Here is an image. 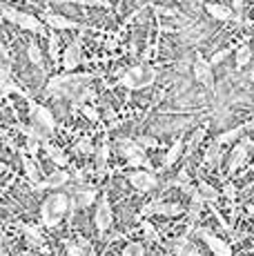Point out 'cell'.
<instances>
[{"label":"cell","mask_w":254,"mask_h":256,"mask_svg":"<svg viewBox=\"0 0 254 256\" xmlns=\"http://www.w3.org/2000/svg\"><path fill=\"white\" fill-rule=\"evenodd\" d=\"M221 147H223V145H218V142H212V145H210V150L205 152V165L216 163V160H218V154H221Z\"/></svg>","instance_id":"35"},{"label":"cell","mask_w":254,"mask_h":256,"mask_svg":"<svg viewBox=\"0 0 254 256\" xmlns=\"http://www.w3.org/2000/svg\"><path fill=\"white\" fill-rule=\"evenodd\" d=\"M76 152H80V154H96V147L94 142H92V138H80L76 142Z\"/></svg>","instance_id":"36"},{"label":"cell","mask_w":254,"mask_h":256,"mask_svg":"<svg viewBox=\"0 0 254 256\" xmlns=\"http://www.w3.org/2000/svg\"><path fill=\"white\" fill-rule=\"evenodd\" d=\"M192 232H196V236L203 240L205 245H208L210 252H212L214 256H234L232 245L226 243V240H223L221 236L214 234L212 230H208V228H190L188 234H192Z\"/></svg>","instance_id":"5"},{"label":"cell","mask_w":254,"mask_h":256,"mask_svg":"<svg viewBox=\"0 0 254 256\" xmlns=\"http://www.w3.org/2000/svg\"><path fill=\"white\" fill-rule=\"evenodd\" d=\"M180 154H183V140L176 138V140L172 142V147H170V150H168V154H165V158H163V167H165V170H168V167H172L174 163H176Z\"/></svg>","instance_id":"26"},{"label":"cell","mask_w":254,"mask_h":256,"mask_svg":"<svg viewBox=\"0 0 254 256\" xmlns=\"http://www.w3.org/2000/svg\"><path fill=\"white\" fill-rule=\"evenodd\" d=\"M16 24L32 34H45V27H47V24L42 22V18H38L36 14H25V12H18Z\"/></svg>","instance_id":"14"},{"label":"cell","mask_w":254,"mask_h":256,"mask_svg":"<svg viewBox=\"0 0 254 256\" xmlns=\"http://www.w3.org/2000/svg\"><path fill=\"white\" fill-rule=\"evenodd\" d=\"M80 62H82V40H80V36H78L65 47V54H62V67L70 70V72H74Z\"/></svg>","instance_id":"13"},{"label":"cell","mask_w":254,"mask_h":256,"mask_svg":"<svg viewBox=\"0 0 254 256\" xmlns=\"http://www.w3.org/2000/svg\"><path fill=\"white\" fill-rule=\"evenodd\" d=\"M183 208H180L178 203H165V200H158V208H156V214L158 216H170V218H172V216H180L183 214Z\"/></svg>","instance_id":"27"},{"label":"cell","mask_w":254,"mask_h":256,"mask_svg":"<svg viewBox=\"0 0 254 256\" xmlns=\"http://www.w3.org/2000/svg\"><path fill=\"white\" fill-rule=\"evenodd\" d=\"M136 142H138L140 147H150V150H154V147H158V140L156 138H152V136H138V138H136Z\"/></svg>","instance_id":"41"},{"label":"cell","mask_w":254,"mask_h":256,"mask_svg":"<svg viewBox=\"0 0 254 256\" xmlns=\"http://www.w3.org/2000/svg\"><path fill=\"white\" fill-rule=\"evenodd\" d=\"M221 194L226 196V198L234 200V198H236V194H238V190H236V187H234L232 183H226V187H223V192H221Z\"/></svg>","instance_id":"44"},{"label":"cell","mask_w":254,"mask_h":256,"mask_svg":"<svg viewBox=\"0 0 254 256\" xmlns=\"http://www.w3.org/2000/svg\"><path fill=\"white\" fill-rule=\"evenodd\" d=\"M90 243L85 238H78V243L74 240H65V252L67 256H90Z\"/></svg>","instance_id":"24"},{"label":"cell","mask_w":254,"mask_h":256,"mask_svg":"<svg viewBox=\"0 0 254 256\" xmlns=\"http://www.w3.org/2000/svg\"><path fill=\"white\" fill-rule=\"evenodd\" d=\"M42 22H45L47 27H52L54 32H65V29H80V32H85V24L72 20V18L62 16V14L45 12V14H42Z\"/></svg>","instance_id":"11"},{"label":"cell","mask_w":254,"mask_h":256,"mask_svg":"<svg viewBox=\"0 0 254 256\" xmlns=\"http://www.w3.org/2000/svg\"><path fill=\"white\" fill-rule=\"evenodd\" d=\"M246 125H236V127H232V130H228V132H223V134H218L216 138H214V142H218V145H228V142H234V140H238L243 134H246Z\"/></svg>","instance_id":"25"},{"label":"cell","mask_w":254,"mask_h":256,"mask_svg":"<svg viewBox=\"0 0 254 256\" xmlns=\"http://www.w3.org/2000/svg\"><path fill=\"white\" fill-rule=\"evenodd\" d=\"M127 180H130V185L134 187L136 192H140V194H148V192L156 190V185H158L156 174L150 170H132L130 174H127Z\"/></svg>","instance_id":"8"},{"label":"cell","mask_w":254,"mask_h":256,"mask_svg":"<svg viewBox=\"0 0 254 256\" xmlns=\"http://www.w3.org/2000/svg\"><path fill=\"white\" fill-rule=\"evenodd\" d=\"M172 252L176 256H198L196 245L190 240V234H183L172 240Z\"/></svg>","instance_id":"15"},{"label":"cell","mask_w":254,"mask_h":256,"mask_svg":"<svg viewBox=\"0 0 254 256\" xmlns=\"http://www.w3.org/2000/svg\"><path fill=\"white\" fill-rule=\"evenodd\" d=\"M250 187H254V180H252V183H250V185H248V190H250Z\"/></svg>","instance_id":"47"},{"label":"cell","mask_w":254,"mask_h":256,"mask_svg":"<svg viewBox=\"0 0 254 256\" xmlns=\"http://www.w3.org/2000/svg\"><path fill=\"white\" fill-rule=\"evenodd\" d=\"M2 18H4V20H9V22H14V24H16V18H18V9L9 7V4H2Z\"/></svg>","instance_id":"40"},{"label":"cell","mask_w":254,"mask_h":256,"mask_svg":"<svg viewBox=\"0 0 254 256\" xmlns=\"http://www.w3.org/2000/svg\"><path fill=\"white\" fill-rule=\"evenodd\" d=\"M172 185H174V187H178L180 192H185V194H188V196L196 194V187L192 185V178H190V174H188V170H185V167L178 172V176L172 180Z\"/></svg>","instance_id":"22"},{"label":"cell","mask_w":254,"mask_h":256,"mask_svg":"<svg viewBox=\"0 0 254 256\" xmlns=\"http://www.w3.org/2000/svg\"><path fill=\"white\" fill-rule=\"evenodd\" d=\"M40 147H42L40 140L34 138V136H27V138H25V147H22V150H25L29 156H36L38 152H40Z\"/></svg>","instance_id":"33"},{"label":"cell","mask_w":254,"mask_h":256,"mask_svg":"<svg viewBox=\"0 0 254 256\" xmlns=\"http://www.w3.org/2000/svg\"><path fill=\"white\" fill-rule=\"evenodd\" d=\"M203 136H205V127H198V130L192 134V140H190V150H194V147H196L198 142L203 140Z\"/></svg>","instance_id":"43"},{"label":"cell","mask_w":254,"mask_h":256,"mask_svg":"<svg viewBox=\"0 0 254 256\" xmlns=\"http://www.w3.org/2000/svg\"><path fill=\"white\" fill-rule=\"evenodd\" d=\"M196 190H198V194H201L203 198H205V203H210V205L216 203V200L221 198V192H218L214 185H210L208 180H198V183H196Z\"/></svg>","instance_id":"23"},{"label":"cell","mask_w":254,"mask_h":256,"mask_svg":"<svg viewBox=\"0 0 254 256\" xmlns=\"http://www.w3.org/2000/svg\"><path fill=\"white\" fill-rule=\"evenodd\" d=\"M156 76H158L156 70L152 65H148V62H143V65H132L130 70H125L120 74L118 85L125 87V90H130V92L145 90V87H150L156 80Z\"/></svg>","instance_id":"4"},{"label":"cell","mask_w":254,"mask_h":256,"mask_svg":"<svg viewBox=\"0 0 254 256\" xmlns=\"http://www.w3.org/2000/svg\"><path fill=\"white\" fill-rule=\"evenodd\" d=\"M29 125H22V122H16L14 125V130L20 132V134L27 136H34V138H38L45 145V142H52V136L54 132H56V118H54V112L50 107L45 105H38V102H34L32 98H29Z\"/></svg>","instance_id":"1"},{"label":"cell","mask_w":254,"mask_h":256,"mask_svg":"<svg viewBox=\"0 0 254 256\" xmlns=\"http://www.w3.org/2000/svg\"><path fill=\"white\" fill-rule=\"evenodd\" d=\"M243 125H246V130H248V132L254 130V120H248V122H243Z\"/></svg>","instance_id":"45"},{"label":"cell","mask_w":254,"mask_h":256,"mask_svg":"<svg viewBox=\"0 0 254 256\" xmlns=\"http://www.w3.org/2000/svg\"><path fill=\"white\" fill-rule=\"evenodd\" d=\"M27 58H29V62H32V65H38V67L42 65V54H40V47H38L34 40L27 45Z\"/></svg>","instance_id":"30"},{"label":"cell","mask_w":254,"mask_h":256,"mask_svg":"<svg viewBox=\"0 0 254 256\" xmlns=\"http://www.w3.org/2000/svg\"><path fill=\"white\" fill-rule=\"evenodd\" d=\"M234 58H236V67H246L248 62L252 60V49L248 42H241V45L236 47V54H234Z\"/></svg>","instance_id":"28"},{"label":"cell","mask_w":254,"mask_h":256,"mask_svg":"<svg viewBox=\"0 0 254 256\" xmlns=\"http://www.w3.org/2000/svg\"><path fill=\"white\" fill-rule=\"evenodd\" d=\"M252 150H254V147H252Z\"/></svg>","instance_id":"48"},{"label":"cell","mask_w":254,"mask_h":256,"mask_svg":"<svg viewBox=\"0 0 254 256\" xmlns=\"http://www.w3.org/2000/svg\"><path fill=\"white\" fill-rule=\"evenodd\" d=\"M18 228L22 230V234H25L27 243L32 245V248H38V250H42V252H45V238H42V232L36 228V225H25V223H20Z\"/></svg>","instance_id":"17"},{"label":"cell","mask_w":254,"mask_h":256,"mask_svg":"<svg viewBox=\"0 0 254 256\" xmlns=\"http://www.w3.org/2000/svg\"><path fill=\"white\" fill-rule=\"evenodd\" d=\"M230 54H232V47H226V49H218L216 54H214L212 58H210V62H212V67H216V65H221L223 60H226V58L230 56Z\"/></svg>","instance_id":"38"},{"label":"cell","mask_w":254,"mask_h":256,"mask_svg":"<svg viewBox=\"0 0 254 256\" xmlns=\"http://www.w3.org/2000/svg\"><path fill=\"white\" fill-rule=\"evenodd\" d=\"M194 76H196V80L201 82L205 90H214V85H216L212 62L205 60L201 54H196V58H194Z\"/></svg>","instance_id":"9"},{"label":"cell","mask_w":254,"mask_h":256,"mask_svg":"<svg viewBox=\"0 0 254 256\" xmlns=\"http://www.w3.org/2000/svg\"><path fill=\"white\" fill-rule=\"evenodd\" d=\"M110 154H112V147H110V142H102V145L96 150V154H94V165H96V176L98 178H102V176L107 174V163H110Z\"/></svg>","instance_id":"16"},{"label":"cell","mask_w":254,"mask_h":256,"mask_svg":"<svg viewBox=\"0 0 254 256\" xmlns=\"http://www.w3.org/2000/svg\"><path fill=\"white\" fill-rule=\"evenodd\" d=\"M94 225L98 230L100 238H105V234L114 225V212H112V203L107 198V194H102L98 198V205H96V212H94Z\"/></svg>","instance_id":"7"},{"label":"cell","mask_w":254,"mask_h":256,"mask_svg":"<svg viewBox=\"0 0 254 256\" xmlns=\"http://www.w3.org/2000/svg\"><path fill=\"white\" fill-rule=\"evenodd\" d=\"M246 210H248V214H250V216H252V218H254V205L250 203V205H248V208H246Z\"/></svg>","instance_id":"46"},{"label":"cell","mask_w":254,"mask_h":256,"mask_svg":"<svg viewBox=\"0 0 254 256\" xmlns=\"http://www.w3.org/2000/svg\"><path fill=\"white\" fill-rule=\"evenodd\" d=\"M120 256H145V245L138 243V240H130L123 248Z\"/></svg>","instance_id":"29"},{"label":"cell","mask_w":254,"mask_h":256,"mask_svg":"<svg viewBox=\"0 0 254 256\" xmlns=\"http://www.w3.org/2000/svg\"><path fill=\"white\" fill-rule=\"evenodd\" d=\"M58 2H74L82 7H110V0H58Z\"/></svg>","instance_id":"34"},{"label":"cell","mask_w":254,"mask_h":256,"mask_svg":"<svg viewBox=\"0 0 254 256\" xmlns=\"http://www.w3.org/2000/svg\"><path fill=\"white\" fill-rule=\"evenodd\" d=\"M80 112L85 114V118H90L92 122H100V114H98V110H96L94 105H85Z\"/></svg>","instance_id":"39"},{"label":"cell","mask_w":254,"mask_h":256,"mask_svg":"<svg viewBox=\"0 0 254 256\" xmlns=\"http://www.w3.org/2000/svg\"><path fill=\"white\" fill-rule=\"evenodd\" d=\"M252 147H254V140H250V138H241V140H238V145L232 150V156H230V163H228V172H230V174H234V172L241 170L243 163L248 160V154H250Z\"/></svg>","instance_id":"10"},{"label":"cell","mask_w":254,"mask_h":256,"mask_svg":"<svg viewBox=\"0 0 254 256\" xmlns=\"http://www.w3.org/2000/svg\"><path fill=\"white\" fill-rule=\"evenodd\" d=\"M18 154H20V163H22V170H25V176L29 178V183H32V185L40 183V180H38V178H40V174H38V167L32 160V156H29L25 150H18Z\"/></svg>","instance_id":"18"},{"label":"cell","mask_w":254,"mask_h":256,"mask_svg":"<svg viewBox=\"0 0 254 256\" xmlns=\"http://www.w3.org/2000/svg\"><path fill=\"white\" fill-rule=\"evenodd\" d=\"M70 180H72V174L70 172H65V170H56L54 174H50L45 180H40V183H36V185H32L36 192H45V190H60V187H67L70 185Z\"/></svg>","instance_id":"12"},{"label":"cell","mask_w":254,"mask_h":256,"mask_svg":"<svg viewBox=\"0 0 254 256\" xmlns=\"http://www.w3.org/2000/svg\"><path fill=\"white\" fill-rule=\"evenodd\" d=\"M72 216V198L67 192H52L50 196H45L40 205V223L45 228H58L62 223V218Z\"/></svg>","instance_id":"3"},{"label":"cell","mask_w":254,"mask_h":256,"mask_svg":"<svg viewBox=\"0 0 254 256\" xmlns=\"http://www.w3.org/2000/svg\"><path fill=\"white\" fill-rule=\"evenodd\" d=\"M154 12H156V16H165V18H172V20H178L180 18V14L176 12V9H170V7H160V4H156L154 7Z\"/></svg>","instance_id":"37"},{"label":"cell","mask_w":254,"mask_h":256,"mask_svg":"<svg viewBox=\"0 0 254 256\" xmlns=\"http://www.w3.org/2000/svg\"><path fill=\"white\" fill-rule=\"evenodd\" d=\"M94 78H98V74H62V76H54L47 82L45 92L50 96L56 98H67V100H74V98L90 85Z\"/></svg>","instance_id":"2"},{"label":"cell","mask_w":254,"mask_h":256,"mask_svg":"<svg viewBox=\"0 0 254 256\" xmlns=\"http://www.w3.org/2000/svg\"><path fill=\"white\" fill-rule=\"evenodd\" d=\"M58 54H60V38H58L56 32H52L50 34V56L54 62L58 60Z\"/></svg>","instance_id":"32"},{"label":"cell","mask_w":254,"mask_h":256,"mask_svg":"<svg viewBox=\"0 0 254 256\" xmlns=\"http://www.w3.org/2000/svg\"><path fill=\"white\" fill-rule=\"evenodd\" d=\"M140 230H143V236L148 240H152V243H160V234L156 232V228L150 223V220H143V223H140Z\"/></svg>","instance_id":"31"},{"label":"cell","mask_w":254,"mask_h":256,"mask_svg":"<svg viewBox=\"0 0 254 256\" xmlns=\"http://www.w3.org/2000/svg\"><path fill=\"white\" fill-rule=\"evenodd\" d=\"M205 12L214 18V20H221V22H228L234 18V12L226 4H218V2H208L205 4Z\"/></svg>","instance_id":"20"},{"label":"cell","mask_w":254,"mask_h":256,"mask_svg":"<svg viewBox=\"0 0 254 256\" xmlns=\"http://www.w3.org/2000/svg\"><path fill=\"white\" fill-rule=\"evenodd\" d=\"M67 194H70L72 203H74L78 210H87L90 205H94L96 198H100L98 187H94L90 183H72V187L67 190Z\"/></svg>","instance_id":"6"},{"label":"cell","mask_w":254,"mask_h":256,"mask_svg":"<svg viewBox=\"0 0 254 256\" xmlns=\"http://www.w3.org/2000/svg\"><path fill=\"white\" fill-rule=\"evenodd\" d=\"M205 208V198L201 194H198V190H196V194H192L190 196V208H188V218H190V228H194V223L198 220V216H201V212Z\"/></svg>","instance_id":"19"},{"label":"cell","mask_w":254,"mask_h":256,"mask_svg":"<svg viewBox=\"0 0 254 256\" xmlns=\"http://www.w3.org/2000/svg\"><path fill=\"white\" fill-rule=\"evenodd\" d=\"M42 147H45L47 156H50V158L54 160V165H58L60 170H62V167L70 165V158H67V154H65V152H62L58 145H54V142H45Z\"/></svg>","instance_id":"21"},{"label":"cell","mask_w":254,"mask_h":256,"mask_svg":"<svg viewBox=\"0 0 254 256\" xmlns=\"http://www.w3.org/2000/svg\"><path fill=\"white\" fill-rule=\"evenodd\" d=\"M232 12H234V20L241 22V14H243V0H232Z\"/></svg>","instance_id":"42"}]
</instances>
